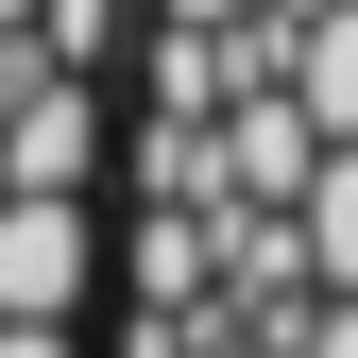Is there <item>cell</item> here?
<instances>
[{
  "mask_svg": "<svg viewBox=\"0 0 358 358\" xmlns=\"http://www.w3.org/2000/svg\"><path fill=\"white\" fill-rule=\"evenodd\" d=\"M222 358H256V341H222Z\"/></svg>",
  "mask_w": 358,
  "mask_h": 358,
  "instance_id": "52a82bcc",
  "label": "cell"
},
{
  "mask_svg": "<svg viewBox=\"0 0 358 358\" xmlns=\"http://www.w3.org/2000/svg\"><path fill=\"white\" fill-rule=\"evenodd\" d=\"M103 290H137V307H205V205H137L103 239Z\"/></svg>",
  "mask_w": 358,
  "mask_h": 358,
  "instance_id": "7a4b0ae2",
  "label": "cell"
},
{
  "mask_svg": "<svg viewBox=\"0 0 358 358\" xmlns=\"http://www.w3.org/2000/svg\"><path fill=\"white\" fill-rule=\"evenodd\" d=\"M290 103L324 120V137H358V0H307L290 17Z\"/></svg>",
  "mask_w": 358,
  "mask_h": 358,
  "instance_id": "3957f363",
  "label": "cell"
},
{
  "mask_svg": "<svg viewBox=\"0 0 358 358\" xmlns=\"http://www.w3.org/2000/svg\"><path fill=\"white\" fill-rule=\"evenodd\" d=\"M0 358H85V324H17V307H0Z\"/></svg>",
  "mask_w": 358,
  "mask_h": 358,
  "instance_id": "8992f818",
  "label": "cell"
},
{
  "mask_svg": "<svg viewBox=\"0 0 358 358\" xmlns=\"http://www.w3.org/2000/svg\"><path fill=\"white\" fill-rule=\"evenodd\" d=\"M0 307L17 324L103 307V188H0Z\"/></svg>",
  "mask_w": 358,
  "mask_h": 358,
  "instance_id": "6da1fadb",
  "label": "cell"
},
{
  "mask_svg": "<svg viewBox=\"0 0 358 358\" xmlns=\"http://www.w3.org/2000/svg\"><path fill=\"white\" fill-rule=\"evenodd\" d=\"M290 358H358V290H307V324H290Z\"/></svg>",
  "mask_w": 358,
  "mask_h": 358,
  "instance_id": "5b68a950",
  "label": "cell"
},
{
  "mask_svg": "<svg viewBox=\"0 0 358 358\" xmlns=\"http://www.w3.org/2000/svg\"><path fill=\"white\" fill-rule=\"evenodd\" d=\"M290 222H307V290H358V137L290 188Z\"/></svg>",
  "mask_w": 358,
  "mask_h": 358,
  "instance_id": "277c9868",
  "label": "cell"
}]
</instances>
